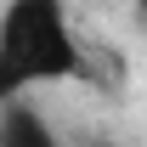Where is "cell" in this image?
<instances>
[{
	"label": "cell",
	"mask_w": 147,
	"mask_h": 147,
	"mask_svg": "<svg viewBox=\"0 0 147 147\" xmlns=\"http://www.w3.org/2000/svg\"><path fill=\"white\" fill-rule=\"evenodd\" d=\"M0 147H62V142H57V130L45 125V113H40L28 96H17V102L0 108Z\"/></svg>",
	"instance_id": "cell-2"
},
{
	"label": "cell",
	"mask_w": 147,
	"mask_h": 147,
	"mask_svg": "<svg viewBox=\"0 0 147 147\" xmlns=\"http://www.w3.org/2000/svg\"><path fill=\"white\" fill-rule=\"evenodd\" d=\"M85 74V51L74 40L62 0H6L0 11V108L34 85H62Z\"/></svg>",
	"instance_id": "cell-1"
}]
</instances>
